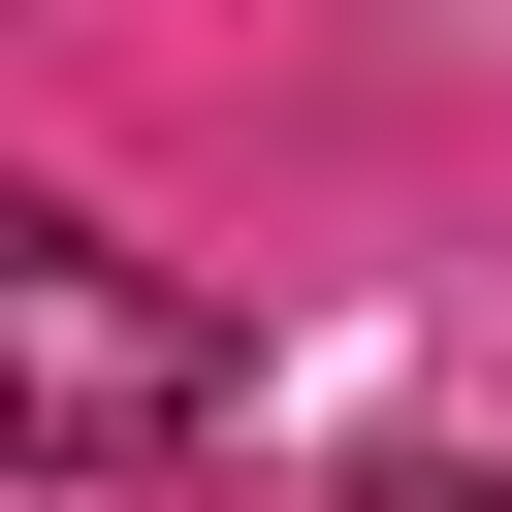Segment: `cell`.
I'll use <instances>...</instances> for the list:
<instances>
[{
    "mask_svg": "<svg viewBox=\"0 0 512 512\" xmlns=\"http://www.w3.org/2000/svg\"><path fill=\"white\" fill-rule=\"evenodd\" d=\"M0 448H64V480L224 448V320H192V288H128L96 224H32V192H0Z\"/></svg>",
    "mask_w": 512,
    "mask_h": 512,
    "instance_id": "6da1fadb",
    "label": "cell"
},
{
    "mask_svg": "<svg viewBox=\"0 0 512 512\" xmlns=\"http://www.w3.org/2000/svg\"><path fill=\"white\" fill-rule=\"evenodd\" d=\"M352 512H480V480H352Z\"/></svg>",
    "mask_w": 512,
    "mask_h": 512,
    "instance_id": "7a4b0ae2",
    "label": "cell"
}]
</instances>
